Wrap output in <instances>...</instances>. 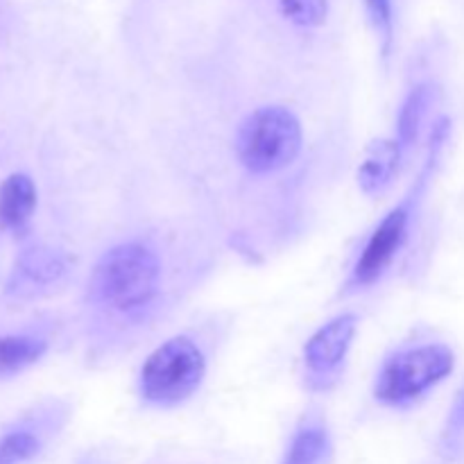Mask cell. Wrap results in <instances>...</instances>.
<instances>
[{"label":"cell","instance_id":"obj_1","mask_svg":"<svg viewBox=\"0 0 464 464\" xmlns=\"http://www.w3.org/2000/svg\"><path fill=\"white\" fill-rule=\"evenodd\" d=\"M161 281L159 256L143 243H122L102 254L91 276V295L118 313H136L154 302Z\"/></svg>","mask_w":464,"mask_h":464},{"label":"cell","instance_id":"obj_2","mask_svg":"<svg viewBox=\"0 0 464 464\" xmlns=\"http://www.w3.org/2000/svg\"><path fill=\"white\" fill-rule=\"evenodd\" d=\"M304 145L302 122L290 109L270 104L249 113L236 134V154L252 175L284 170L299 157Z\"/></svg>","mask_w":464,"mask_h":464},{"label":"cell","instance_id":"obj_3","mask_svg":"<svg viewBox=\"0 0 464 464\" xmlns=\"http://www.w3.org/2000/svg\"><path fill=\"white\" fill-rule=\"evenodd\" d=\"M207 376L202 349L186 335H175L154 349L139 374V392L145 403L175 408L188 401Z\"/></svg>","mask_w":464,"mask_h":464},{"label":"cell","instance_id":"obj_4","mask_svg":"<svg viewBox=\"0 0 464 464\" xmlns=\"http://www.w3.org/2000/svg\"><path fill=\"white\" fill-rule=\"evenodd\" d=\"M456 367L447 344L399 349L383 362L374 383V397L392 408H406L442 383Z\"/></svg>","mask_w":464,"mask_h":464},{"label":"cell","instance_id":"obj_5","mask_svg":"<svg viewBox=\"0 0 464 464\" xmlns=\"http://www.w3.org/2000/svg\"><path fill=\"white\" fill-rule=\"evenodd\" d=\"M449 134V121H440L435 125L433 136H430V157L426 168L421 170L420 181H417L415 188L411 190V195H406L401 204L392 208L388 216L381 220V225L372 231L370 240L362 247L361 256H358L356 266H353L352 276H349V288L352 290H361V288H370L372 284L381 279V276L388 272V267L392 266V261L397 258V254L401 252L403 243L408 238V229H411V220H412V208H415L417 195L421 193L426 184V177H429L430 168L435 166V159H438V152L442 150L444 139Z\"/></svg>","mask_w":464,"mask_h":464},{"label":"cell","instance_id":"obj_6","mask_svg":"<svg viewBox=\"0 0 464 464\" xmlns=\"http://www.w3.org/2000/svg\"><path fill=\"white\" fill-rule=\"evenodd\" d=\"M356 329L358 317L353 313H343L320 326L308 338L306 347H304V365H306L308 379L320 381V388H324V381L338 376L340 367L347 361L353 338H356Z\"/></svg>","mask_w":464,"mask_h":464},{"label":"cell","instance_id":"obj_7","mask_svg":"<svg viewBox=\"0 0 464 464\" xmlns=\"http://www.w3.org/2000/svg\"><path fill=\"white\" fill-rule=\"evenodd\" d=\"M401 157L403 148L397 139H381L372 143L361 168H358V186H361L362 193H383L399 172Z\"/></svg>","mask_w":464,"mask_h":464},{"label":"cell","instance_id":"obj_8","mask_svg":"<svg viewBox=\"0 0 464 464\" xmlns=\"http://www.w3.org/2000/svg\"><path fill=\"white\" fill-rule=\"evenodd\" d=\"M36 208V186L32 177L14 172L0 184V227L18 231L32 220Z\"/></svg>","mask_w":464,"mask_h":464},{"label":"cell","instance_id":"obj_9","mask_svg":"<svg viewBox=\"0 0 464 464\" xmlns=\"http://www.w3.org/2000/svg\"><path fill=\"white\" fill-rule=\"evenodd\" d=\"M334 456L331 435L322 421H304L295 430L281 464H329Z\"/></svg>","mask_w":464,"mask_h":464},{"label":"cell","instance_id":"obj_10","mask_svg":"<svg viewBox=\"0 0 464 464\" xmlns=\"http://www.w3.org/2000/svg\"><path fill=\"white\" fill-rule=\"evenodd\" d=\"M16 270L23 284L27 281L30 285L44 288V285H53L59 279H63V275L68 272V261L57 249L32 247L23 254Z\"/></svg>","mask_w":464,"mask_h":464},{"label":"cell","instance_id":"obj_11","mask_svg":"<svg viewBox=\"0 0 464 464\" xmlns=\"http://www.w3.org/2000/svg\"><path fill=\"white\" fill-rule=\"evenodd\" d=\"M430 102H433V86L430 84H417L403 100L397 118V136H394L401 143V148H411L417 140L421 125L429 116Z\"/></svg>","mask_w":464,"mask_h":464},{"label":"cell","instance_id":"obj_12","mask_svg":"<svg viewBox=\"0 0 464 464\" xmlns=\"http://www.w3.org/2000/svg\"><path fill=\"white\" fill-rule=\"evenodd\" d=\"M45 352V340L32 335H5L0 338V376L18 374L25 367L34 365Z\"/></svg>","mask_w":464,"mask_h":464},{"label":"cell","instance_id":"obj_13","mask_svg":"<svg viewBox=\"0 0 464 464\" xmlns=\"http://www.w3.org/2000/svg\"><path fill=\"white\" fill-rule=\"evenodd\" d=\"M41 442L34 433L16 430L0 440V464H23L39 456Z\"/></svg>","mask_w":464,"mask_h":464},{"label":"cell","instance_id":"obj_14","mask_svg":"<svg viewBox=\"0 0 464 464\" xmlns=\"http://www.w3.org/2000/svg\"><path fill=\"white\" fill-rule=\"evenodd\" d=\"M279 7L295 25L317 27L326 21L329 0H279Z\"/></svg>","mask_w":464,"mask_h":464},{"label":"cell","instance_id":"obj_15","mask_svg":"<svg viewBox=\"0 0 464 464\" xmlns=\"http://www.w3.org/2000/svg\"><path fill=\"white\" fill-rule=\"evenodd\" d=\"M464 447V385L449 411L447 426L442 433V449L447 453H458Z\"/></svg>","mask_w":464,"mask_h":464},{"label":"cell","instance_id":"obj_16","mask_svg":"<svg viewBox=\"0 0 464 464\" xmlns=\"http://www.w3.org/2000/svg\"><path fill=\"white\" fill-rule=\"evenodd\" d=\"M365 5L374 18L376 27L383 32L385 39H390V34H392V3L390 0H365Z\"/></svg>","mask_w":464,"mask_h":464}]
</instances>
